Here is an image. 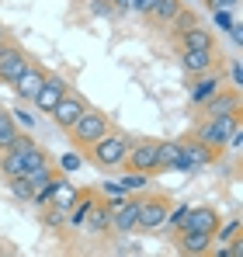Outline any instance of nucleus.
<instances>
[{
	"label": "nucleus",
	"instance_id": "25",
	"mask_svg": "<svg viewBox=\"0 0 243 257\" xmlns=\"http://www.w3.org/2000/svg\"><path fill=\"white\" fill-rule=\"evenodd\" d=\"M18 136H21V128H18L14 122H11V118H7V122L0 125V153H7V150L14 146V139H18Z\"/></svg>",
	"mask_w": 243,
	"mask_h": 257
},
{
	"label": "nucleus",
	"instance_id": "28",
	"mask_svg": "<svg viewBox=\"0 0 243 257\" xmlns=\"http://www.w3.org/2000/svg\"><path fill=\"white\" fill-rule=\"evenodd\" d=\"M215 236H219V243H229L233 236H240V219H233V222L219 226V229H215Z\"/></svg>",
	"mask_w": 243,
	"mask_h": 257
},
{
	"label": "nucleus",
	"instance_id": "19",
	"mask_svg": "<svg viewBox=\"0 0 243 257\" xmlns=\"http://www.w3.org/2000/svg\"><path fill=\"white\" fill-rule=\"evenodd\" d=\"M212 45H215V39H212L205 28H198V25H191V28L181 32V52H191V49H212Z\"/></svg>",
	"mask_w": 243,
	"mask_h": 257
},
{
	"label": "nucleus",
	"instance_id": "31",
	"mask_svg": "<svg viewBox=\"0 0 243 257\" xmlns=\"http://www.w3.org/2000/svg\"><path fill=\"white\" fill-rule=\"evenodd\" d=\"M212 18H215V28L229 32V25H233V14H229V11H212Z\"/></svg>",
	"mask_w": 243,
	"mask_h": 257
},
{
	"label": "nucleus",
	"instance_id": "38",
	"mask_svg": "<svg viewBox=\"0 0 243 257\" xmlns=\"http://www.w3.org/2000/svg\"><path fill=\"white\" fill-rule=\"evenodd\" d=\"M208 254H212V257H229V250H226V243H212Z\"/></svg>",
	"mask_w": 243,
	"mask_h": 257
},
{
	"label": "nucleus",
	"instance_id": "9",
	"mask_svg": "<svg viewBox=\"0 0 243 257\" xmlns=\"http://www.w3.org/2000/svg\"><path fill=\"white\" fill-rule=\"evenodd\" d=\"M66 94H70V84H66L63 77H45V84H42V90L35 94V101H32V104L39 108L42 115H52V108H56Z\"/></svg>",
	"mask_w": 243,
	"mask_h": 257
},
{
	"label": "nucleus",
	"instance_id": "36",
	"mask_svg": "<svg viewBox=\"0 0 243 257\" xmlns=\"http://www.w3.org/2000/svg\"><path fill=\"white\" fill-rule=\"evenodd\" d=\"M63 215H66V212H56V209H52V215H45V226H59Z\"/></svg>",
	"mask_w": 243,
	"mask_h": 257
},
{
	"label": "nucleus",
	"instance_id": "6",
	"mask_svg": "<svg viewBox=\"0 0 243 257\" xmlns=\"http://www.w3.org/2000/svg\"><path fill=\"white\" fill-rule=\"evenodd\" d=\"M157 150H160L157 139H136V143H129V153H125V164H122V167L129 174L157 171Z\"/></svg>",
	"mask_w": 243,
	"mask_h": 257
},
{
	"label": "nucleus",
	"instance_id": "21",
	"mask_svg": "<svg viewBox=\"0 0 243 257\" xmlns=\"http://www.w3.org/2000/svg\"><path fill=\"white\" fill-rule=\"evenodd\" d=\"M219 84H222V80H219V73H205L202 80L191 87V104H205V101L219 90Z\"/></svg>",
	"mask_w": 243,
	"mask_h": 257
},
{
	"label": "nucleus",
	"instance_id": "37",
	"mask_svg": "<svg viewBox=\"0 0 243 257\" xmlns=\"http://www.w3.org/2000/svg\"><path fill=\"white\" fill-rule=\"evenodd\" d=\"M229 39H233L236 45L243 42V28H240V25H229Z\"/></svg>",
	"mask_w": 243,
	"mask_h": 257
},
{
	"label": "nucleus",
	"instance_id": "33",
	"mask_svg": "<svg viewBox=\"0 0 243 257\" xmlns=\"http://www.w3.org/2000/svg\"><path fill=\"white\" fill-rule=\"evenodd\" d=\"M205 7H212V11H233V7H240V0H205Z\"/></svg>",
	"mask_w": 243,
	"mask_h": 257
},
{
	"label": "nucleus",
	"instance_id": "11",
	"mask_svg": "<svg viewBox=\"0 0 243 257\" xmlns=\"http://www.w3.org/2000/svg\"><path fill=\"white\" fill-rule=\"evenodd\" d=\"M208 118H226V115H240V94L236 90H215L202 104Z\"/></svg>",
	"mask_w": 243,
	"mask_h": 257
},
{
	"label": "nucleus",
	"instance_id": "22",
	"mask_svg": "<svg viewBox=\"0 0 243 257\" xmlns=\"http://www.w3.org/2000/svg\"><path fill=\"white\" fill-rule=\"evenodd\" d=\"M94 202H97V195H94V191H80V195H77V205L70 209V226H77V229H80L83 219H87V212L94 209Z\"/></svg>",
	"mask_w": 243,
	"mask_h": 257
},
{
	"label": "nucleus",
	"instance_id": "15",
	"mask_svg": "<svg viewBox=\"0 0 243 257\" xmlns=\"http://www.w3.org/2000/svg\"><path fill=\"white\" fill-rule=\"evenodd\" d=\"M181 66H184L191 77L212 73V66H215V49H191V52H181Z\"/></svg>",
	"mask_w": 243,
	"mask_h": 257
},
{
	"label": "nucleus",
	"instance_id": "23",
	"mask_svg": "<svg viewBox=\"0 0 243 257\" xmlns=\"http://www.w3.org/2000/svg\"><path fill=\"white\" fill-rule=\"evenodd\" d=\"M177 146L181 143H160V150H157V171H167V167L177 164Z\"/></svg>",
	"mask_w": 243,
	"mask_h": 257
},
{
	"label": "nucleus",
	"instance_id": "3",
	"mask_svg": "<svg viewBox=\"0 0 243 257\" xmlns=\"http://www.w3.org/2000/svg\"><path fill=\"white\" fill-rule=\"evenodd\" d=\"M90 150V160L101 167V171H111V167H122L125 164V153H129V139L122 136V132H108V136H101L94 146H87Z\"/></svg>",
	"mask_w": 243,
	"mask_h": 257
},
{
	"label": "nucleus",
	"instance_id": "2",
	"mask_svg": "<svg viewBox=\"0 0 243 257\" xmlns=\"http://www.w3.org/2000/svg\"><path fill=\"white\" fill-rule=\"evenodd\" d=\"M66 132H70L73 146H94L101 136H108V132H111V122H108V115H104V111L87 108V111H83V115L66 128Z\"/></svg>",
	"mask_w": 243,
	"mask_h": 257
},
{
	"label": "nucleus",
	"instance_id": "18",
	"mask_svg": "<svg viewBox=\"0 0 243 257\" xmlns=\"http://www.w3.org/2000/svg\"><path fill=\"white\" fill-rule=\"evenodd\" d=\"M108 226H111V209H108V202H94V209L87 212L80 229H87V233H104Z\"/></svg>",
	"mask_w": 243,
	"mask_h": 257
},
{
	"label": "nucleus",
	"instance_id": "4",
	"mask_svg": "<svg viewBox=\"0 0 243 257\" xmlns=\"http://www.w3.org/2000/svg\"><path fill=\"white\" fill-rule=\"evenodd\" d=\"M136 205H139V229L143 233L167 229V215H170V198L167 195H143V198H136Z\"/></svg>",
	"mask_w": 243,
	"mask_h": 257
},
{
	"label": "nucleus",
	"instance_id": "8",
	"mask_svg": "<svg viewBox=\"0 0 243 257\" xmlns=\"http://www.w3.org/2000/svg\"><path fill=\"white\" fill-rule=\"evenodd\" d=\"M222 226V219H219V212L212 209V205H195V209H188V215H184V226L181 229H191V233H208V236H215V229ZM177 229V233H181Z\"/></svg>",
	"mask_w": 243,
	"mask_h": 257
},
{
	"label": "nucleus",
	"instance_id": "12",
	"mask_svg": "<svg viewBox=\"0 0 243 257\" xmlns=\"http://www.w3.org/2000/svg\"><path fill=\"white\" fill-rule=\"evenodd\" d=\"M28 66H32V59L25 56V49H18V45H14V49L0 59V84L14 87V84H18V77H21Z\"/></svg>",
	"mask_w": 243,
	"mask_h": 257
},
{
	"label": "nucleus",
	"instance_id": "5",
	"mask_svg": "<svg viewBox=\"0 0 243 257\" xmlns=\"http://www.w3.org/2000/svg\"><path fill=\"white\" fill-rule=\"evenodd\" d=\"M236 125H240V115H226V118H205L202 125H198V143L202 146H208L212 153H219L226 143H229V136L236 132Z\"/></svg>",
	"mask_w": 243,
	"mask_h": 257
},
{
	"label": "nucleus",
	"instance_id": "13",
	"mask_svg": "<svg viewBox=\"0 0 243 257\" xmlns=\"http://www.w3.org/2000/svg\"><path fill=\"white\" fill-rule=\"evenodd\" d=\"M212 243H215V236H208V233H191V229L177 233V247L184 257H205L212 250Z\"/></svg>",
	"mask_w": 243,
	"mask_h": 257
},
{
	"label": "nucleus",
	"instance_id": "35",
	"mask_svg": "<svg viewBox=\"0 0 243 257\" xmlns=\"http://www.w3.org/2000/svg\"><path fill=\"white\" fill-rule=\"evenodd\" d=\"M229 257H243V240H240V236L229 240Z\"/></svg>",
	"mask_w": 243,
	"mask_h": 257
},
{
	"label": "nucleus",
	"instance_id": "24",
	"mask_svg": "<svg viewBox=\"0 0 243 257\" xmlns=\"http://www.w3.org/2000/svg\"><path fill=\"white\" fill-rule=\"evenodd\" d=\"M7 184H11V195H14L18 202H32V198H35V191H32V184H28L25 177H11Z\"/></svg>",
	"mask_w": 243,
	"mask_h": 257
},
{
	"label": "nucleus",
	"instance_id": "39",
	"mask_svg": "<svg viewBox=\"0 0 243 257\" xmlns=\"http://www.w3.org/2000/svg\"><path fill=\"white\" fill-rule=\"evenodd\" d=\"M118 11H136V0H115Z\"/></svg>",
	"mask_w": 243,
	"mask_h": 257
},
{
	"label": "nucleus",
	"instance_id": "42",
	"mask_svg": "<svg viewBox=\"0 0 243 257\" xmlns=\"http://www.w3.org/2000/svg\"><path fill=\"white\" fill-rule=\"evenodd\" d=\"M4 39H7V32H4V25H0V42H4Z\"/></svg>",
	"mask_w": 243,
	"mask_h": 257
},
{
	"label": "nucleus",
	"instance_id": "32",
	"mask_svg": "<svg viewBox=\"0 0 243 257\" xmlns=\"http://www.w3.org/2000/svg\"><path fill=\"white\" fill-rule=\"evenodd\" d=\"M59 167H63V171H66V174H73V171H77V167H80V153H66V157L59 160Z\"/></svg>",
	"mask_w": 243,
	"mask_h": 257
},
{
	"label": "nucleus",
	"instance_id": "29",
	"mask_svg": "<svg viewBox=\"0 0 243 257\" xmlns=\"http://www.w3.org/2000/svg\"><path fill=\"white\" fill-rule=\"evenodd\" d=\"M184 215H188V205L170 209V215H167V226H170V229H181V226H184Z\"/></svg>",
	"mask_w": 243,
	"mask_h": 257
},
{
	"label": "nucleus",
	"instance_id": "16",
	"mask_svg": "<svg viewBox=\"0 0 243 257\" xmlns=\"http://www.w3.org/2000/svg\"><path fill=\"white\" fill-rule=\"evenodd\" d=\"M77 188L66 181V177H59V181H52V188H49V205L56 209V212H70L73 205H77Z\"/></svg>",
	"mask_w": 243,
	"mask_h": 257
},
{
	"label": "nucleus",
	"instance_id": "7",
	"mask_svg": "<svg viewBox=\"0 0 243 257\" xmlns=\"http://www.w3.org/2000/svg\"><path fill=\"white\" fill-rule=\"evenodd\" d=\"M208 164H215V153H212L208 146H202L198 139H188V143L177 146V164H174V171L195 174V171H202V167H208Z\"/></svg>",
	"mask_w": 243,
	"mask_h": 257
},
{
	"label": "nucleus",
	"instance_id": "41",
	"mask_svg": "<svg viewBox=\"0 0 243 257\" xmlns=\"http://www.w3.org/2000/svg\"><path fill=\"white\" fill-rule=\"evenodd\" d=\"M7 118H11V115H7V108H4V104H0V125H4V122H7Z\"/></svg>",
	"mask_w": 243,
	"mask_h": 257
},
{
	"label": "nucleus",
	"instance_id": "27",
	"mask_svg": "<svg viewBox=\"0 0 243 257\" xmlns=\"http://www.w3.org/2000/svg\"><path fill=\"white\" fill-rule=\"evenodd\" d=\"M7 115H11V122H14V125L21 128H35V115H32V111H28V108H21V104H18V108H14V111H7Z\"/></svg>",
	"mask_w": 243,
	"mask_h": 257
},
{
	"label": "nucleus",
	"instance_id": "43",
	"mask_svg": "<svg viewBox=\"0 0 243 257\" xmlns=\"http://www.w3.org/2000/svg\"><path fill=\"white\" fill-rule=\"evenodd\" d=\"M108 4H115V0H108Z\"/></svg>",
	"mask_w": 243,
	"mask_h": 257
},
{
	"label": "nucleus",
	"instance_id": "14",
	"mask_svg": "<svg viewBox=\"0 0 243 257\" xmlns=\"http://www.w3.org/2000/svg\"><path fill=\"white\" fill-rule=\"evenodd\" d=\"M45 77H49V73H45L42 66H35V63H32V66H28V70L18 77V84H14V94H18L21 101H35V94L42 90Z\"/></svg>",
	"mask_w": 243,
	"mask_h": 257
},
{
	"label": "nucleus",
	"instance_id": "40",
	"mask_svg": "<svg viewBox=\"0 0 243 257\" xmlns=\"http://www.w3.org/2000/svg\"><path fill=\"white\" fill-rule=\"evenodd\" d=\"M11 49H14V42H7V39H4V42H0V59H4V56H7Z\"/></svg>",
	"mask_w": 243,
	"mask_h": 257
},
{
	"label": "nucleus",
	"instance_id": "1",
	"mask_svg": "<svg viewBox=\"0 0 243 257\" xmlns=\"http://www.w3.org/2000/svg\"><path fill=\"white\" fill-rule=\"evenodd\" d=\"M45 164H49V153L42 150L32 136H18L14 146H11L7 153H0V174H4L7 181H11V177H25L28 171L45 167Z\"/></svg>",
	"mask_w": 243,
	"mask_h": 257
},
{
	"label": "nucleus",
	"instance_id": "26",
	"mask_svg": "<svg viewBox=\"0 0 243 257\" xmlns=\"http://www.w3.org/2000/svg\"><path fill=\"white\" fill-rule=\"evenodd\" d=\"M118 184H122V191H143V188L150 184V177H146V174H125Z\"/></svg>",
	"mask_w": 243,
	"mask_h": 257
},
{
	"label": "nucleus",
	"instance_id": "10",
	"mask_svg": "<svg viewBox=\"0 0 243 257\" xmlns=\"http://www.w3.org/2000/svg\"><path fill=\"white\" fill-rule=\"evenodd\" d=\"M87 108H90V104L83 101L80 94H73V90H70V94H66V97H63L56 108H52V122H56L59 128H70V125H73V122L83 115V111H87Z\"/></svg>",
	"mask_w": 243,
	"mask_h": 257
},
{
	"label": "nucleus",
	"instance_id": "17",
	"mask_svg": "<svg viewBox=\"0 0 243 257\" xmlns=\"http://www.w3.org/2000/svg\"><path fill=\"white\" fill-rule=\"evenodd\" d=\"M111 226L118 233H136L139 229V205H136V198H125V205L111 212Z\"/></svg>",
	"mask_w": 243,
	"mask_h": 257
},
{
	"label": "nucleus",
	"instance_id": "30",
	"mask_svg": "<svg viewBox=\"0 0 243 257\" xmlns=\"http://www.w3.org/2000/svg\"><path fill=\"white\" fill-rule=\"evenodd\" d=\"M229 80H233L236 90L243 87V63H240V59H233V63H229Z\"/></svg>",
	"mask_w": 243,
	"mask_h": 257
},
{
	"label": "nucleus",
	"instance_id": "20",
	"mask_svg": "<svg viewBox=\"0 0 243 257\" xmlns=\"http://www.w3.org/2000/svg\"><path fill=\"white\" fill-rule=\"evenodd\" d=\"M181 11H184V4H181V0H157V4H153V11H150V21H157V25H170Z\"/></svg>",
	"mask_w": 243,
	"mask_h": 257
},
{
	"label": "nucleus",
	"instance_id": "34",
	"mask_svg": "<svg viewBox=\"0 0 243 257\" xmlns=\"http://www.w3.org/2000/svg\"><path fill=\"white\" fill-rule=\"evenodd\" d=\"M101 195L104 198H122L125 191H122V184H101Z\"/></svg>",
	"mask_w": 243,
	"mask_h": 257
}]
</instances>
